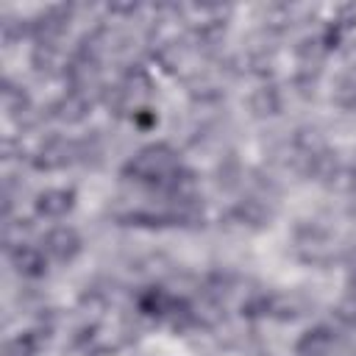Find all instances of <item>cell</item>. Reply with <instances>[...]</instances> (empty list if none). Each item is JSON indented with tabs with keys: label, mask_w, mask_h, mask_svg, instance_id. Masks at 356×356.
Returning a JSON list of instances; mask_svg holds the SVG:
<instances>
[{
	"label": "cell",
	"mask_w": 356,
	"mask_h": 356,
	"mask_svg": "<svg viewBox=\"0 0 356 356\" xmlns=\"http://www.w3.org/2000/svg\"><path fill=\"white\" fill-rule=\"evenodd\" d=\"M122 172H125L128 178L139 181V184H156V186H167V189H170V186L184 175V167H181V161H178V153H175L170 145L159 142V145L142 147V150L122 167Z\"/></svg>",
	"instance_id": "cell-1"
},
{
	"label": "cell",
	"mask_w": 356,
	"mask_h": 356,
	"mask_svg": "<svg viewBox=\"0 0 356 356\" xmlns=\"http://www.w3.org/2000/svg\"><path fill=\"white\" fill-rule=\"evenodd\" d=\"M44 250L50 259L56 261H72L78 253H81V236L75 228L70 225H58L53 231H47L44 236Z\"/></svg>",
	"instance_id": "cell-2"
},
{
	"label": "cell",
	"mask_w": 356,
	"mask_h": 356,
	"mask_svg": "<svg viewBox=\"0 0 356 356\" xmlns=\"http://www.w3.org/2000/svg\"><path fill=\"white\" fill-rule=\"evenodd\" d=\"M139 309L145 314H150V317H178V314H186L189 312L181 298H175V295H170V292H164L159 286L147 289L139 298Z\"/></svg>",
	"instance_id": "cell-3"
},
{
	"label": "cell",
	"mask_w": 356,
	"mask_h": 356,
	"mask_svg": "<svg viewBox=\"0 0 356 356\" xmlns=\"http://www.w3.org/2000/svg\"><path fill=\"white\" fill-rule=\"evenodd\" d=\"M8 259L14 264V270L25 278H42L47 273V259H44V250L33 248V245H11L8 250Z\"/></svg>",
	"instance_id": "cell-4"
},
{
	"label": "cell",
	"mask_w": 356,
	"mask_h": 356,
	"mask_svg": "<svg viewBox=\"0 0 356 356\" xmlns=\"http://www.w3.org/2000/svg\"><path fill=\"white\" fill-rule=\"evenodd\" d=\"M72 206H75L72 189H44L36 195V211L42 217H50V220L64 217L67 211H72Z\"/></svg>",
	"instance_id": "cell-5"
},
{
	"label": "cell",
	"mask_w": 356,
	"mask_h": 356,
	"mask_svg": "<svg viewBox=\"0 0 356 356\" xmlns=\"http://www.w3.org/2000/svg\"><path fill=\"white\" fill-rule=\"evenodd\" d=\"M295 350H298V356H331V350H334V334L325 325L309 328V331L300 334Z\"/></svg>",
	"instance_id": "cell-6"
},
{
	"label": "cell",
	"mask_w": 356,
	"mask_h": 356,
	"mask_svg": "<svg viewBox=\"0 0 356 356\" xmlns=\"http://www.w3.org/2000/svg\"><path fill=\"white\" fill-rule=\"evenodd\" d=\"M70 153H72V145L64 142V139H50L33 159L36 167H44V170H56V167H64L70 164Z\"/></svg>",
	"instance_id": "cell-7"
},
{
	"label": "cell",
	"mask_w": 356,
	"mask_h": 356,
	"mask_svg": "<svg viewBox=\"0 0 356 356\" xmlns=\"http://www.w3.org/2000/svg\"><path fill=\"white\" fill-rule=\"evenodd\" d=\"M39 348H42V337H39L36 331H28V334L14 337V339L6 345V356H33Z\"/></svg>",
	"instance_id": "cell-8"
},
{
	"label": "cell",
	"mask_w": 356,
	"mask_h": 356,
	"mask_svg": "<svg viewBox=\"0 0 356 356\" xmlns=\"http://www.w3.org/2000/svg\"><path fill=\"white\" fill-rule=\"evenodd\" d=\"M253 108H256V114H275L278 111L275 92L273 89H259L256 97H253Z\"/></svg>",
	"instance_id": "cell-9"
},
{
	"label": "cell",
	"mask_w": 356,
	"mask_h": 356,
	"mask_svg": "<svg viewBox=\"0 0 356 356\" xmlns=\"http://www.w3.org/2000/svg\"><path fill=\"white\" fill-rule=\"evenodd\" d=\"M337 317H339L342 323H348V325H356V295L345 298V300L337 306Z\"/></svg>",
	"instance_id": "cell-10"
},
{
	"label": "cell",
	"mask_w": 356,
	"mask_h": 356,
	"mask_svg": "<svg viewBox=\"0 0 356 356\" xmlns=\"http://www.w3.org/2000/svg\"><path fill=\"white\" fill-rule=\"evenodd\" d=\"M134 122H136L139 128H150V125L156 122V114H150V108H136V111H134Z\"/></svg>",
	"instance_id": "cell-11"
},
{
	"label": "cell",
	"mask_w": 356,
	"mask_h": 356,
	"mask_svg": "<svg viewBox=\"0 0 356 356\" xmlns=\"http://www.w3.org/2000/svg\"><path fill=\"white\" fill-rule=\"evenodd\" d=\"M342 103H345L348 108H356V83H353V86H348V92L342 95Z\"/></svg>",
	"instance_id": "cell-12"
},
{
	"label": "cell",
	"mask_w": 356,
	"mask_h": 356,
	"mask_svg": "<svg viewBox=\"0 0 356 356\" xmlns=\"http://www.w3.org/2000/svg\"><path fill=\"white\" fill-rule=\"evenodd\" d=\"M345 61H348V64H350V67L356 70V42L345 47Z\"/></svg>",
	"instance_id": "cell-13"
}]
</instances>
